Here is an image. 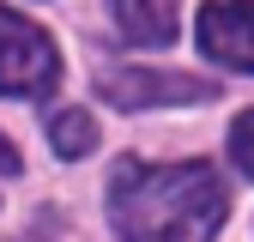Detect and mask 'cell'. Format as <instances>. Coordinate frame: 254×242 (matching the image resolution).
<instances>
[{
	"instance_id": "1",
	"label": "cell",
	"mask_w": 254,
	"mask_h": 242,
	"mask_svg": "<svg viewBox=\"0 0 254 242\" xmlns=\"http://www.w3.org/2000/svg\"><path fill=\"white\" fill-rule=\"evenodd\" d=\"M230 212V194L212 164H133L109 176V218L121 242H212Z\"/></svg>"
},
{
	"instance_id": "2",
	"label": "cell",
	"mask_w": 254,
	"mask_h": 242,
	"mask_svg": "<svg viewBox=\"0 0 254 242\" xmlns=\"http://www.w3.org/2000/svg\"><path fill=\"white\" fill-rule=\"evenodd\" d=\"M61 85V49L43 24L0 6V97H49Z\"/></svg>"
},
{
	"instance_id": "3",
	"label": "cell",
	"mask_w": 254,
	"mask_h": 242,
	"mask_svg": "<svg viewBox=\"0 0 254 242\" xmlns=\"http://www.w3.org/2000/svg\"><path fill=\"white\" fill-rule=\"evenodd\" d=\"M97 91L115 109H151V103H206L218 97V85L200 73H151V67H103Z\"/></svg>"
},
{
	"instance_id": "4",
	"label": "cell",
	"mask_w": 254,
	"mask_h": 242,
	"mask_svg": "<svg viewBox=\"0 0 254 242\" xmlns=\"http://www.w3.org/2000/svg\"><path fill=\"white\" fill-rule=\"evenodd\" d=\"M200 49L218 67L254 73V0H212V6H200Z\"/></svg>"
},
{
	"instance_id": "5",
	"label": "cell",
	"mask_w": 254,
	"mask_h": 242,
	"mask_svg": "<svg viewBox=\"0 0 254 242\" xmlns=\"http://www.w3.org/2000/svg\"><path fill=\"white\" fill-rule=\"evenodd\" d=\"M109 12L121 24V37L139 43V49H170L176 43V6L170 0H109Z\"/></svg>"
},
{
	"instance_id": "6",
	"label": "cell",
	"mask_w": 254,
	"mask_h": 242,
	"mask_svg": "<svg viewBox=\"0 0 254 242\" xmlns=\"http://www.w3.org/2000/svg\"><path fill=\"white\" fill-rule=\"evenodd\" d=\"M49 145H55V158H85V151L97 145L91 109H55L49 115Z\"/></svg>"
},
{
	"instance_id": "7",
	"label": "cell",
	"mask_w": 254,
	"mask_h": 242,
	"mask_svg": "<svg viewBox=\"0 0 254 242\" xmlns=\"http://www.w3.org/2000/svg\"><path fill=\"white\" fill-rule=\"evenodd\" d=\"M230 158H236V170L254 182V109L236 115V127H230Z\"/></svg>"
},
{
	"instance_id": "8",
	"label": "cell",
	"mask_w": 254,
	"mask_h": 242,
	"mask_svg": "<svg viewBox=\"0 0 254 242\" xmlns=\"http://www.w3.org/2000/svg\"><path fill=\"white\" fill-rule=\"evenodd\" d=\"M0 170H6V176H18V145H12L6 133H0Z\"/></svg>"
}]
</instances>
